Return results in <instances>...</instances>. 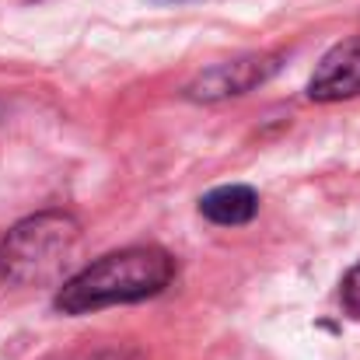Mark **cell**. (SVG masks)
I'll return each mask as SVG.
<instances>
[{
    "label": "cell",
    "mask_w": 360,
    "mask_h": 360,
    "mask_svg": "<svg viewBox=\"0 0 360 360\" xmlns=\"http://www.w3.org/2000/svg\"><path fill=\"white\" fill-rule=\"evenodd\" d=\"M360 95V39L333 46L308 81L311 102H343Z\"/></svg>",
    "instance_id": "277c9868"
},
{
    "label": "cell",
    "mask_w": 360,
    "mask_h": 360,
    "mask_svg": "<svg viewBox=\"0 0 360 360\" xmlns=\"http://www.w3.org/2000/svg\"><path fill=\"white\" fill-rule=\"evenodd\" d=\"M175 280V259L158 245H133L84 266L56 290V311L88 315L109 304H133L161 294Z\"/></svg>",
    "instance_id": "6da1fadb"
},
{
    "label": "cell",
    "mask_w": 360,
    "mask_h": 360,
    "mask_svg": "<svg viewBox=\"0 0 360 360\" xmlns=\"http://www.w3.org/2000/svg\"><path fill=\"white\" fill-rule=\"evenodd\" d=\"M340 297H343L347 315H350V319H360V262L343 276V290H340Z\"/></svg>",
    "instance_id": "8992f818"
},
{
    "label": "cell",
    "mask_w": 360,
    "mask_h": 360,
    "mask_svg": "<svg viewBox=\"0 0 360 360\" xmlns=\"http://www.w3.org/2000/svg\"><path fill=\"white\" fill-rule=\"evenodd\" d=\"M91 360H126L122 354H116V350H109V354H95Z\"/></svg>",
    "instance_id": "52a82bcc"
},
{
    "label": "cell",
    "mask_w": 360,
    "mask_h": 360,
    "mask_svg": "<svg viewBox=\"0 0 360 360\" xmlns=\"http://www.w3.org/2000/svg\"><path fill=\"white\" fill-rule=\"evenodd\" d=\"M77 221L63 210L25 217L0 241V276L21 287L56 280L77 245Z\"/></svg>",
    "instance_id": "7a4b0ae2"
},
{
    "label": "cell",
    "mask_w": 360,
    "mask_h": 360,
    "mask_svg": "<svg viewBox=\"0 0 360 360\" xmlns=\"http://www.w3.org/2000/svg\"><path fill=\"white\" fill-rule=\"evenodd\" d=\"M255 210H259V196L252 186H217L200 200V214L221 228L248 224L255 217Z\"/></svg>",
    "instance_id": "5b68a950"
},
{
    "label": "cell",
    "mask_w": 360,
    "mask_h": 360,
    "mask_svg": "<svg viewBox=\"0 0 360 360\" xmlns=\"http://www.w3.org/2000/svg\"><path fill=\"white\" fill-rule=\"evenodd\" d=\"M276 56H259V53H252V56H238V60H228V63H217V67H210L207 74H200L193 84H189V98H196V102H221V98H231V95H245V91H252L255 84H262V81H269L273 74H276Z\"/></svg>",
    "instance_id": "3957f363"
}]
</instances>
